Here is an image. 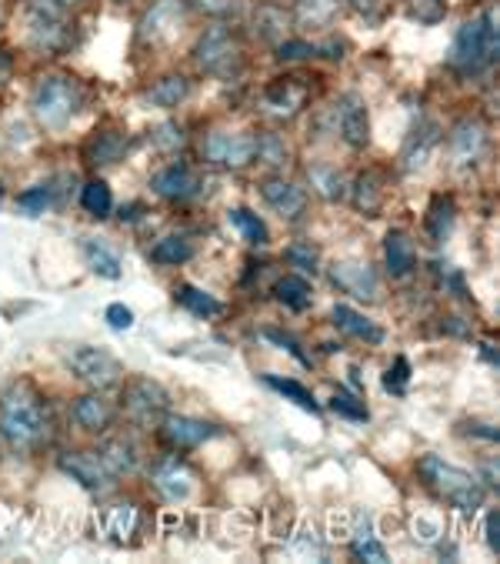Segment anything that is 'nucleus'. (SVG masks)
Masks as SVG:
<instances>
[{
    "label": "nucleus",
    "instance_id": "obj_1",
    "mask_svg": "<svg viewBox=\"0 0 500 564\" xmlns=\"http://www.w3.org/2000/svg\"><path fill=\"white\" fill-rule=\"evenodd\" d=\"M54 421L41 394H34L28 384H18L0 394V441L11 451L31 455L41 444L51 441Z\"/></svg>",
    "mask_w": 500,
    "mask_h": 564
},
{
    "label": "nucleus",
    "instance_id": "obj_2",
    "mask_svg": "<svg viewBox=\"0 0 500 564\" xmlns=\"http://www.w3.org/2000/svg\"><path fill=\"white\" fill-rule=\"evenodd\" d=\"M87 107V87L74 74H44L31 90V110L44 131L70 128Z\"/></svg>",
    "mask_w": 500,
    "mask_h": 564
},
{
    "label": "nucleus",
    "instance_id": "obj_3",
    "mask_svg": "<svg viewBox=\"0 0 500 564\" xmlns=\"http://www.w3.org/2000/svg\"><path fill=\"white\" fill-rule=\"evenodd\" d=\"M500 51V37H497V8H487L480 18L460 24V31L454 34L450 44V57L447 67L460 77H474L483 74Z\"/></svg>",
    "mask_w": 500,
    "mask_h": 564
},
{
    "label": "nucleus",
    "instance_id": "obj_4",
    "mask_svg": "<svg viewBox=\"0 0 500 564\" xmlns=\"http://www.w3.org/2000/svg\"><path fill=\"white\" fill-rule=\"evenodd\" d=\"M24 37L37 54L61 57L77 41V24L57 0H28L24 4Z\"/></svg>",
    "mask_w": 500,
    "mask_h": 564
},
{
    "label": "nucleus",
    "instance_id": "obj_5",
    "mask_svg": "<svg viewBox=\"0 0 500 564\" xmlns=\"http://www.w3.org/2000/svg\"><path fill=\"white\" fill-rule=\"evenodd\" d=\"M417 475L437 498H444L457 511H477L483 501V485L470 471L444 462L441 455H424L417 462Z\"/></svg>",
    "mask_w": 500,
    "mask_h": 564
},
{
    "label": "nucleus",
    "instance_id": "obj_6",
    "mask_svg": "<svg viewBox=\"0 0 500 564\" xmlns=\"http://www.w3.org/2000/svg\"><path fill=\"white\" fill-rule=\"evenodd\" d=\"M194 64L217 80H233L243 70V47L227 24H210L194 44Z\"/></svg>",
    "mask_w": 500,
    "mask_h": 564
},
{
    "label": "nucleus",
    "instance_id": "obj_7",
    "mask_svg": "<svg viewBox=\"0 0 500 564\" xmlns=\"http://www.w3.org/2000/svg\"><path fill=\"white\" fill-rule=\"evenodd\" d=\"M120 411L128 414L131 424L138 427H161V421L171 414V394L164 384L151 378H128L120 381Z\"/></svg>",
    "mask_w": 500,
    "mask_h": 564
},
{
    "label": "nucleus",
    "instance_id": "obj_8",
    "mask_svg": "<svg viewBox=\"0 0 500 564\" xmlns=\"http://www.w3.org/2000/svg\"><path fill=\"white\" fill-rule=\"evenodd\" d=\"M200 158L220 171H243L258 161V134L250 131H210L200 141Z\"/></svg>",
    "mask_w": 500,
    "mask_h": 564
},
{
    "label": "nucleus",
    "instance_id": "obj_9",
    "mask_svg": "<svg viewBox=\"0 0 500 564\" xmlns=\"http://www.w3.org/2000/svg\"><path fill=\"white\" fill-rule=\"evenodd\" d=\"M187 21H191L187 0H154L138 24V41L144 47H167L184 34Z\"/></svg>",
    "mask_w": 500,
    "mask_h": 564
},
{
    "label": "nucleus",
    "instance_id": "obj_10",
    "mask_svg": "<svg viewBox=\"0 0 500 564\" xmlns=\"http://www.w3.org/2000/svg\"><path fill=\"white\" fill-rule=\"evenodd\" d=\"M64 361H67L70 375H74L80 384L94 388V391H107V388H117V384L123 381V365H120L110 351H104V348L74 345V348L67 351Z\"/></svg>",
    "mask_w": 500,
    "mask_h": 564
},
{
    "label": "nucleus",
    "instance_id": "obj_11",
    "mask_svg": "<svg viewBox=\"0 0 500 564\" xmlns=\"http://www.w3.org/2000/svg\"><path fill=\"white\" fill-rule=\"evenodd\" d=\"M487 148H490V131L477 115L460 118L447 134V151L457 167H477L487 158Z\"/></svg>",
    "mask_w": 500,
    "mask_h": 564
},
{
    "label": "nucleus",
    "instance_id": "obj_12",
    "mask_svg": "<svg viewBox=\"0 0 500 564\" xmlns=\"http://www.w3.org/2000/svg\"><path fill=\"white\" fill-rule=\"evenodd\" d=\"M57 468H61L70 481H77L80 488H87V491H94V495H107V491L113 488V481H117V478L104 468V462H100L97 451H84V447L64 451V455L57 458Z\"/></svg>",
    "mask_w": 500,
    "mask_h": 564
},
{
    "label": "nucleus",
    "instance_id": "obj_13",
    "mask_svg": "<svg viewBox=\"0 0 500 564\" xmlns=\"http://www.w3.org/2000/svg\"><path fill=\"white\" fill-rule=\"evenodd\" d=\"M307 97H311L307 77H281V80L264 87L261 107H264V115H271L274 121H291L307 107Z\"/></svg>",
    "mask_w": 500,
    "mask_h": 564
},
{
    "label": "nucleus",
    "instance_id": "obj_14",
    "mask_svg": "<svg viewBox=\"0 0 500 564\" xmlns=\"http://www.w3.org/2000/svg\"><path fill=\"white\" fill-rule=\"evenodd\" d=\"M194 471H191V465L184 462V458H177V455H164V458H157L154 462V468H151V485H154V491L164 498V501H171V505H181V501H187L191 495H194Z\"/></svg>",
    "mask_w": 500,
    "mask_h": 564
},
{
    "label": "nucleus",
    "instance_id": "obj_15",
    "mask_svg": "<svg viewBox=\"0 0 500 564\" xmlns=\"http://www.w3.org/2000/svg\"><path fill=\"white\" fill-rule=\"evenodd\" d=\"M334 121H337V131H340L347 148L363 151L370 144V118H367V104H363L360 94H344L337 100Z\"/></svg>",
    "mask_w": 500,
    "mask_h": 564
},
{
    "label": "nucleus",
    "instance_id": "obj_16",
    "mask_svg": "<svg viewBox=\"0 0 500 564\" xmlns=\"http://www.w3.org/2000/svg\"><path fill=\"white\" fill-rule=\"evenodd\" d=\"M330 281L337 291L357 297V301H378L381 294V281L378 271H373L367 261H337L330 264Z\"/></svg>",
    "mask_w": 500,
    "mask_h": 564
},
{
    "label": "nucleus",
    "instance_id": "obj_17",
    "mask_svg": "<svg viewBox=\"0 0 500 564\" xmlns=\"http://www.w3.org/2000/svg\"><path fill=\"white\" fill-rule=\"evenodd\" d=\"M261 197L274 214H281V220H301L307 210V191L281 174L261 181Z\"/></svg>",
    "mask_w": 500,
    "mask_h": 564
},
{
    "label": "nucleus",
    "instance_id": "obj_18",
    "mask_svg": "<svg viewBox=\"0 0 500 564\" xmlns=\"http://www.w3.org/2000/svg\"><path fill=\"white\" fill-rule=\"evenodd\" d=\"M151 191L164 200H191L200 194V174L191 164L174 161L151 177Z\"/></svg>",
    "mask_w": 500,
    "mask_h": 564
},
{
    "label": "nucleus",
    "instance_id": "obj_19",
    "mask_svg": "<svg viewBox=\"0 0 500 564\" xmlns=\"http://www.w3.org/2000/svg\"><path fill=\"white\" fill-rule=\"evenodd\" d=\"M161 434L171 447L177 451H191V447H200L204 441L217 437L220 427L210 424V421H200V417H191V414H167L161 421Z\"/></svg>",
    "mask_w": 500,
    "mask_h": 564
},
{
    "label": "nucleus",
    "instance_id": "obj_20",
    "mask_svg": "<svg viewBox=\"0 0 500 564\" xmlns=\"http://www.w3.org/2000/svg\"><path fill=\"white\" fill-rule=\"evenodd\" d=\"M70 417L84 434H107L117 421V408L100 391H90L70 404Z\"/></svg>",
    "mask_w": 500,
    "mask_h": 564
},
{
    "label": "nucleus",
    "instance_id": "obj_21",
    "mask_svg": "<svg viewBox=\"0 0 500 564\" xmlns=\"http://www.w3.org/2000/svg\"><path fill=\"white\" fill-rule=\"evenodd\" d=\"M437 144H441V128H437L431 118H421V121L411 128V134H407V141H404V148H401V167H404V171H421V167H427V161L434 158Z\"/></svg>",
    "mask_w": 500,
    "mask_h": 564
},
{
    "label": "nucleus",
    "instance_id": "obj_22",
    "mask_svg": "<svg viewBox=\"0 0 500 564\" xmlns=\"http://www.w3.org/2000/svg\"><path fill=\"white\" fill-rule=\"evenodd\" d=\"M97 455L104 462V468L113 475V478H131L138 468H141V451L131 437L123 434H113V437H104L97 444Z\"/></svg>",
    "mask_w": 500,
    "mask_h": 564
},
{
    "label": "nucleus",
    "instance_id": "obj_23",
    "mask_svg": "<svg viewBox=\"0 0 500 564\" xmlns=\"http://www.w3.org/2000/svg\"><path fill=\"white\" fill-rule=\"evenodd\" d=\"M128 134L117 131V128H104V131H94L84 144V161L94 164V167H104V164H117L123 154H128Z\"/></svg>",
    "mask_w": 500,
    "mask_h": 564
},
{
    "label": "nucleus",
    "instance_id": "obj_24",
    "mask_svg": "<svg viewBox=\"0 0 500 564\" xmlns=\"http://www.w3.org/2000/svg\"><path fill=\"white\" fill-rule=\"evenodd\" d=\"M350 197H354V207L360 214L378 217L381 207H384V197H388L381 171H363V174H357V181L350 184Z\"/></svg>",
    "mask_w": 500,
    "mask_h": 564
},
{
    "label": "nucleus",
    "instance_id": "obj_25",
    "mask_svg": "<svg viewBox=\"0 0 500 564\" xmlns=\"http://www.w3.org/2000/svg\"><path fill=\"white\" fill-rule=\"evenodd\" d=\"M330 317H334V324H337L344 334L357 337V341H367V345H381V341H384V330H381L378 324H373L367 314L354 311L350 304H334Z\"/></svg>",
    "mask_w": 500,
    "mask_h": 564
},
{
    "label": "nucleus",
    "instance_id": "obj_26",
    "mask_svg": "<svg viewBox=\"0 0 500 564\" xmlns=\"http://www.w3.org/2000/svg\"><path fill=\"white\" fill-rule=\"evenodd\" d=\"M340 14V0H294V24L304 31H327Z\"/></svg>",
    "mask_w": 500,
    "mask_h": 564
},
{
    "label": "nucleus",
    "instance_id": "obj_27",
    "mask_svg": "<svg viewBox=\"0 0 500 564\" xmlns=\"http://www.w3.org/2000/svg\"><path fill=\"white\" fill-rule=\"evenodd\" d=\"M384 264L394 278H407L417 268V251L407 231H388L384 238Z\"/></svg>",
    "mask_w": 500,
    "mask_h": 564
},
{
    "label": "nucleus",
    "instance_id": "obj_28",
    "mask_svg": "<svg viewBox=\"0 0 500 564\" xmlns=\"http://www.w3.org/2000/svg\"><path fill=\"white\" fill-rule=\"evenodd\" d=\"M191 77H184V74H164V77H157L148 90H144V97L154 104V107H164V110H174V107H181L187 97H191Z\"/></svg>",
    "mask_w": 500,
    "mask_h": 564
},
{
    "label": "nucleus",
    "instance_id": "obj_29",
    "mask_svg": "<svg viewBox=\"0 0 500 564\" xmlns=\"http://www.w3.org/2000/svg\"><path fill=\"white\" fill-rule=\"evenodd\" d=\"M80 251H84L87 268H90L97 278L117 281V278L123 274V271H120V258H117V251H110L100 238H84V241H80Z\"/></svg>",
    "mask_w": 500,
    "mask_h": 564
},
{
    "label": "nucleus",
    "instance_id": "obj_30",
    "mask_svg": "<svg viewBox=\"0 0 500 564\" xmlns=\"http://www.w3.org/2000/svg\"><path fill=\"white\" fill-rule=\"evenodd\" d=\"M227 224H230V228H233L247 245H254V248H264V245L271 241L268 224H264L254 210H247V207H233V210H227Z\"/></svg>",
    "mask_w": 500,
    "mask_h": 564
},
{
    "label": "nucleus",
    "instance_id": "obj_31",
    "mask_svg": "<svg viewBox=\"0 0 500 564\" xmlns=\"http://www.w3.org/2000/svg\"><path fill=\"white\" fill-rule=\"evenodd\" d=\"M307 181L311 187L324 197V200H344L347 197V181L337 167H327V164H314L307 171Z\"/></svg>",
    "mask_w": 500,
    "mask_h": 564
},
{
    "label": "nucleus",
    "instance_id": "obj_32",
    "mask_svg": "<svg viewBox=\"0 0 500 564\" xmlns=\"http://www.w3.org/2000/svg\"><path fill=\"white\" fill-rule=\"evenodd\" d=\"M274 294H278V301H281L284 307H291V311H307L314 291H311L307 278H301V274H284V278L274 284Z\"/></svg>",
    "mask_w": 500,
    "mask_h": 564
},
{
    "label": "nucleus",
    "instance_id": "obj_33",
    "mask_svg": "<svg viewBox=\"0 0 500 564\" xmlns=\"http://www.w3.org/2000/svg\"><path fill=\"white\" fill-rule=\"evenodd\" d=\"M174 301H177L181 307H187L191 314H197V317H217V314L224 311V304H220L214 294H207V291H200V288H194V284H181V288L174 291Z\"/></svg>",
    "mask_w": 500,
    "mask_h": 564
},
{
    "label": "nucleus",
    "instance_id": "obj_34",
    "mask_svg": "<svg viewBox=\"0 0 500 564\" xmlns=\"http://www.w3.org/2000/svg\"><path fill=\"white\" fill-rule=\"evenodd\" d=\"M194 258V245L187 238H161L154 248H151V261L154 264H164V268H177V264H187Z\"/></svg>",
    "mask_w": 500,
    "mask_h": 564
},
{
    "label": "nucleus",
    "instance_id": "obj_35",
    "mask_svg": "<svg viewBox=\"0 0 500 564\" xmlns=\"http://www.w3.org/2000/svg\"><path fill=\"white\" fill-rule=\"evenodd\" d=\"M80 207H84L90 217H110V210H113V194H110V187H107L100 177L87 181V184L80 187Z\"/></svg>",
    "mask_w": 500,
    "mask_h": 564
},
{
    "label": "nucleus",
    "instance_id": "obj_36",
    "mask_svg": "<svg viewBox=\"0 0 500 564\" xmlns=\"http://www.w3.org/2000/svg\"><path fill=\"white\" fill-rule=\"evenodd\" d=\"M264 384H268V388H274L278 394H284L287 401H294L297 408L311 411V414H317V411H320V404L314 401L311 388H304L301 381H291V378H278V375H264Z\"/></svg>",
    "mask_w": 500,
    "mask_h": 564
},
{
    "label": "nucleus",
    "instance_id": "obj_37",
    "mask_svg": "<svg viewBox=\"0 0 500 564\" xmlns=\"http://www.w3.org/2000/svg\"><path fill=\"white\" fill-rule=\"evenodd\" d=\"M450 228H454V200L437 194L431 200V210H427V235L434 241H444L450 235Z\"/></svg>",
    "mask_w": 500,
    "mask_h": 564
},
{
    "label": "nucleus",
    "instance_id": "obj_38",
    "mask_svg": "<svg viewBox=\"0 0 500 564\" xmlns=\"http://www.w3.org/2000/svg\"><path fill=\"white\" fill-rule=\"evenodd\" d=\"M261 337H264V341H271V345H278L281 351H287V355H291L297 365L311 368V355L301 348V341H297L294 334H287V330H278V327H264V330H261Z\"/></svg>",
    "mask_w": 500,
    "mask_h": 564
},
{
    "label": "nucleus",
    "instance_id": "obj_39",
    "mask_svg": "<svg viewBox=\"0 0 500 564\" xmlns=\"http://www.w3.org/2000/svg\"><path fill=\"white\" fill-rule=\"evenodd\" d=\"M134 524H138V508H134V505H113V508L107 511V531H110L113 538H120V541L134 531Z\"/></svg>",
    "mask_w": 500,
    "mask_h": 564
},
{
    "label": "nucleus",
    "instance_id": "obj_40",
    "mask_svg": "<svg viewBox=\"0 0 500 564\" xmlns=\"http://www.w3.org/2000/svg\"><path fill=\"white\" fill-rule=\"evenodd\" d=\"M51 204H54V187L51 184H34V187L18 194V207L24 214H44Z\"/></svg>",
    "mask_w": 500,
    "mask_h": 564
},
{
    "label": "nucleus",
    "instance_id": "obj_41",
    "mask_svg": "<svg viewBox=\"0 0 500 564\" xmlns=\"http://www.w3.org/2000/svg\"><path fill=\"white\" fill-rule=\"evenodd\" d=\"M407 11L417 24H441L447 18V0H407Z\"/></svg>",
    "mask_w": 500,
    "mask_h": 564
},
{
    "label": "nucleus",
    "instance_id": "obj_42",
    "mask_svg": "<svg viewBox=\"0 0 500 564\" xmlns=\"http://www.w3.org/2000/svg\"><path fill=\"white\" fill-rule=\"evenodd\" d=\"M284 258H287V264H291V268L317 274V264H320V251H317V248H314L311 241H297V245H291V248L284 251Z\"/></svg>",
    "mask_w": 500,
    "mask_h": 564
},
{
    "label": "nucleus",
    "instance_id": "obj_43",
    "mask_svg": "<svg viewBox=\"0 0 500 564\" xmlns=\"http://www.w3.org/2000/svg\"><path fill=\"white\" fill-rule=\"evenodd\" d=\"M350 551H354V557H360V561H373V564H384V561H388V547H384L378 538H373L370 531H360V534L354 538Z\"/></svg>",
    "mask_w": 500,
    "mask_h": 564
},
{
    "label": "nucleus",
    "instance_id": "obj_44",
    "mask_svg": "<svg viewBox=\"0 0 500 564\" xmlns=\"http://www.w3.org/2000/svg\"><path fill=\"white\" fill-rule=\"evenodd\" d=\"M320 54H324V47H317L311 41L287 37V41L278 44V61H311V57H320Z\"/></svg>",
    "mask_w": 500,
    "mask_h": 564
},
{
    "label": "nucleus",
    "instance_id": "obj_45",
    "mask_svg": "<svg viewBox=\"0 0 500 564\" xmlns=\"http://www.w3.org/2000/svg\"><path fill=\"white\" fill-rule=\"evenodd\" d=\"M258 161L264 164H284L287 161V144L281 134H258Z\"/></svg>",
    "mask_w": 500,
    "mask_h": 564
},
{
    "label": "nucleus",
    "instance_id": "obj_46",
    "mask_svg": "<svg viewBox=\"0 0 500 564\" xmlns=\"http://www.w3.org/2000/svg\"><path fill=\"white\" fill-rule=\"evenodd\" d=\"M330 408L337 411V414H344V417H350V421H367V408H363V401L357 398V394H350V391H334V398H330Z\"/></svg>",
    "mask_w": 500,
    "mask_h": 564
},
{
    "label": "nucleus",
    "instance_id": "obj_47",
    "mask_svg": "<svg viewBox=\"0 0 500 564\" xmlns=\"http://www.w3.org/2000/svg\"><path fill=\"white\" fill-rule=\"evenodd\" d=\"M104 321H107L113 330H128V327H134V311H131L128 304L113 301V304H107V311H104Z\"/></svg>",
    "mask_w": 500,
    "mask_h": 564
},
{
    "label": "nucleus",
    "instance_id": "obj_48",
    "mask_svg": "<svg viewBox=\"0 0 500 564\" xmlns=\"http://www.w3.org/2000/svg\"><path fill=\"white\" fill-rule=\"evenodd\" d=\"M407 381H411V365H407V358H398L394 368H388V375H384V388L401 394L407 388Z\"/></svg>",
    "mask_w": 500,
    "mask_h": 564
},
{
    "label": "nucleus",
    "instance_id": "obj_49",
    "mask_svg": "<svg viewBox=\"0 0 500 564\" xmlns=\"http://www.w3.org/2000/svg\"><path fill=\"white\" fill-rule=\"evenodd\" d=\"M284 21H287V18H284L281 11H261L254 24H261V34H264V37L278 41V37L284 34Z\"/></svg>",
    "mask_w": 500,
    "mask_h": 564
},
{
    "label": "nucleus",
    "instance_id": "obj_50",
    "mask_svg": "<svg viewBox=\"0 0 500 564\" xmlns=\"http://www.w3.org/2000/svg\"><path fill=\"white\" fill-rule=\"evenodd\" d=\"M344 4H347L350 11L363 14V18H378V14L388 8V0H344Z\"/></svg>",
    "mask_w": 500,
    "mask_h": 564
},
{
    "label": "nucleus",
    "instance_id": "obj_51",
    "mask_svg": "<svg viewBox=\"0 0 500 564\" xmlns=\"http://www.w3.org/2000/svg\"><path fill=\"white\" fill-rule=\"evenodd\" d=\"M154 141H157L161 148H181V144H184V131H181L177 124H161L157 134H154Z\"/></svg>",
    "mask_w": 500,
    "mask_h": 564
},
{
    "label": "nucleus",
    "instance_id": "obj_52",
    "mask_svg": "<svg viewBox=\"0 0 500 564\" xmlns=\"http://www.w3.org/2000/svg\"><path fill=\"white\" fill-rule=\"evenodd\" d=\"M14 67H18V64H14V54H11L8 47H0V87H4V84L14 77Z\"/></svg>",
    "mask_w": 500,
    "mask_h": 564
},
{
    "label": "nucleus",
    "instance_id": "obj_53",
    "mask_svg": "<svg viewBox=\"0 0 500 564\" xmlns=\"http://www.w3.org/2000/svg\"><path fill=\"white\" fill-rule=\"evenodd\" d=\"M487 544H490L493 551L500 547V514H497V511L487 514Z\"/></svg>",
    "mask_w": 500,
    "mask_h": 564
},
{
    "label": "nucleus",
    "instance_id": "obj_54",
    "mask_svg": "<svg viewBox=\"0 0 500 564\" xmlns=\"http://www.w3.org/2000/svg\"><path fill=\"white\" fill-rule=\"evenodd\" d=\"M57 4H61V8H67V11H74V8H84L87 0H57Z\"/></svg>",
    "mask_w": 500,
    "mask_h": 564
},
{
    "label": "nucleus",
    "instance_id": "obj_55",
    "mask_svg": "<svg viewBox=\"0 0 500 564\" xmlns=\"http://www.w3.org/2000/svg\"><path fill=\"white\" fill-rule=\"evenodd\" d=\"M113 4H131V0H113Z\"/></svg>",
    "mask_w": 500,
    "mask_h": 564
},
{
    "label": "nucleus",
    "instance_id": "obj_56",
    "mask_svg": "<svg viewBox=\"0 0 500 564\" xmlns=\"http://www.w3.org/2000/svg\"><path fill=\"white\" fill-rule=\"evenodd\" d=\"M0 194H4V181H0Z\"/></svg>",
    "mask_w": 500,
    "mask_h": 564
},
{
    "label": "nucleus",
    "instance_id": "obj_57",
    "mask_svg": "<svg viewBox=\"0 0 500 564\" xmlns=\"http://www.w3.org/2000/svg\"><path fill=\"white\" fill-rule=\"evenodd\" d=\"M0 24H4V14H0Z\"/></svg>",
    "mask_w": 500,
    "mask_h": 564
}]
</instances>
